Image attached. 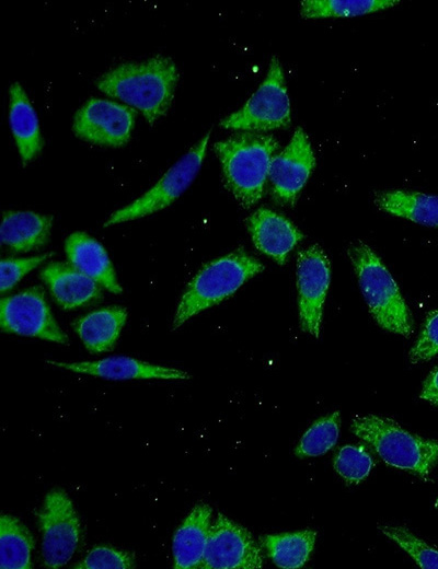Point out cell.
Here are the masks:
<instances>
[{
  "instance_id": "obj_1",
  "label": "cell",
  "mask_w": 438,
  "mask_h": 569,
  "mask_svg": "<svg viewBox=\"0 0 438 569\" xmlns=\"http://www.w3.org/2000/svg\"><path fill=\"white\" fill-rule=\"evenodd\" d=\"M177 81L173 59L157 55L143 61L123 62L104 72L95 83L105 95L122 101L154 125L170 109Z\"/></svg>"
},
{
  "instance_id": "obj_2",
  "label": "cell",
  "mask_w": 438,
  "mask_h": 569,
  "mask_svg": "<svg viewBox=\"0 0 438 569\" xmlns=\"http://www.w3.org/2000/svg\"><path fill=\"white\" fill-rule=\"evenodd\" d=\"M278 148L273 135L252 131L237 132L214 144L224 186L243 208L249 209L262 199Z\"/></svg>"
},
{
  "instance_id": "obj_3",
  "label": "cell",
  "mask_w": 438,
  "mask_h": 569,
  "mask_svg": "<svg viewBox=\"0 0 438 569\" xmlns=\"http://www.w3.org/2000/svg\"><path fill=\"white\" fill-rule=\"evenodd\" d=\"M350 431L389 466L427 480L438 465V441L413 434L390 417L356 415Z\"/></svg>"
},
{
  "instance_id": "obj_4",
  "label": "cell",
  "mask_w": 438,
  "mask_h": 569,
  "mask_svg": "<svg viewBox=\"0 0 438 569\" xmlns=\"http://www.w3.org/2000/svg\"><path fill=\"white\" fill-rule=\"evenodd\" d=\"M347 255L373 320L381 328L408 337L413 332L410 310L381 258L362 241L351 243Z\"/></svg>"
},
{
  "instance_id": "obj_5",
  "label": "cell",
  "mask_w": 438,
  "mask_h": 569,
  "mask_svg": "<svg viewBox=\"0 0 438 569\" xmlns=\"http://www.w3.org/2000/svg\"><path fill=\"white\" fill-rule=\"evenodd\" d=\"M264 268L260 260L243 248H238L204 265L189 281L178 302L173 318V329L232 295L245 281Z\"/></svg>"
},
{
  "instance_id": "obj_6",
  "label": "cell",
  "mask_w": 438,
  "mask_h": 569,
  "mask_svg": "<svg viewBox=\"0 0 438 569\" xmlns=\"http://www.w3.org/2000/svg\"><path fill=\"white\" fill-rule=\"evenodd\" d=\"M291 106L279 59L274 56L264 81L246 103L220 125L239 131L266 132L288 127Z\"/></svg>"
},
{
  "instance_id": "obj_7",
  "label": "cell",
  "mask_w": 438,
  "mask_h": 569,
  "mask_svg": "<svg viewBox=\"0 0 438 569\" xmlns=\"http://www.w3.org/2000/svg\"><path fill=\"white\" fill-rule=\"evenodd\" d=\"M210 131L177 160L148 191L113 212L104 227L140 219L173 204L193 183L206 156Z\"/></svg>"
},
{
  "instance_id": "obj_8",
  "label": "cell",
  "mask_w": 438,
  "mask_h": 569,
  "mask_svg": "<svg viewBox=\"0 0 438 569\" xmlns=\"http://www.w3.org/2000/svg\"><path fill=\"white\" fill-rule=\"evenodd\" d=\"M42 535V558L44 566L60 568L69 562L80 542V520L67 492L53 488L44 498L36 512Z\"/></svg>"
},
{
  "instance_id": "obj_9",
  "label": "cell",
  "mask_w": 438,
  "mask_h": 569,
  "mask_svg": "<svg viewBox=\"0 0 438 569\" xmlns=\"http://www.w3.org/2000/svg\"><path fill=\"white\" fill-rule=\"evenodd\" d=\"M0 326L4 333L68 344V337L55 321L41 287L2 298Z\"/></svg>"
},
{
  "instance_id": "obj_10",
  "label": "cell",
  "mask_w": 438,
  "mask_h": 569,
  "mask_svg": "<svg viewBox=\"0 0 438 569\" xmlns=\"http://www.w3.org/2000/svg\"><path fill=\"white\" fill-rule=\"evenodd\" d=\"M296 278L300 327L319 338L323 305L331 281V263L319 244H312L298 253Z\"/></svg>"
},
{
  "instance_id": "obj_11",
  "label": "cell",
  "mask_w": 438,
  "mask_h": 569,
  "mask_svg": "<svg viewBox=\"0 0 438 569\" xmlns=\"http://www.w3.org/2000/svg\"><path fill=\"white\" fill-rule=\"evenodd\" d=\"M136 111L123 103L92 97L76 113L74 135L93 144L123 147L131 136Z\"/></svg>"
},
{
  "instance_id": "obj_12",
  "label": "cell",
  "mask_w": 438,
  "mask_h": 569,
  "mask_svg": "<svg viewBox=\"0 0 438 569\" xmlns=\"http://www.w3.org/2000/svg\"><path fill=\"white\" fill-rule=\"evenodd\" d=\"M262 547L244 526L218 513L211 524L200 569H258Z\"/></svg>"
},
{
  "instance_id": "obj_13",
  "label": "cell",
  "mask_w": 438,
  "mask_h": 569,
  "mask_svg": "<svg viewBox=\"0 0 438 569\" xmlns=\"http://www.w3.org/2000/svg\"><path fill=\"white\" fill-rule=\"evenodd\" d=\"M315 166V156L306 131L298 127L289 143L276 153L270 163L268 179L273 198L293 206Z\"/></svg>"
},
{
  "instance_id": "obj_14",
  "label": "cell",
  "mask_w": 438,
  "mask_h": 569,
  "mask_svg": "<svg viewBox=\"0 0 438 569\" xmlns=\"http://www.w3.org/2000/svg\"><path fill=\"white\" fill-rule=\"evenodd\" d=\"M47 363L105 380H188L191 375L178 369L151 364L126 356L107 357L96 361L65 362L46 360Z\"/></svg>"
},
{
  "instance_id": "obj_15",
  "label": "cell",
  "mask_w": 438,
  "mask_h": 569,
  "mask_svg": "<svg viewBox=\"0 0 438 569\" xmlns=\"http://www.w3.org/2000/svg\"><path fill=\"white\" fill-rule=\"evenodd\" d=\"M246 227L254 246L279 265L304 236L290 220L263 207L246 219Z\"/></svg>"
},
{
  "instance_id": "obj_16",
  "label": "cell",
  "mask_w": 438,
  "mask_h": 569,
  "mask_svg": "<svg viewBox=\"0 0 438 569\" xmlns=\"http://www.w3.org/2000/svg\"><path fill=\"white\" fill-rule=\"evenodd\" d=\"M41 278L64 310L90 305L102 297L103 287L70 263H49L41 270Z\"/></svg>"
},
{
  "instance_id": "obj_17",
  "label": "cell",
  "mask_w": 438,
  "mask_h": 569,
  "mask_svg": "<svg viewBox=\"0 0 438 569\" xmlns=\"http://www.w3.org/2000/svg\"><path fill=\"white\" fill-rule=\"evenodd\" d=\"M212 509L197 503L174 533L172 542L173 567L200 568L211 529Z\"/></svg>"
},
{
  "instance_id": "obj_18",
  "label": "cell",
  "mask_w": 438,
  "mask_h": 569,
  "mask_svg": "<svg viewBox=\"0 0 438 569\" xmlns=\"http://www.w3.org/2000/svg\"><path fill=\"white\" fill-rule=\"evenodd\" d=\"M68 262L99 282L107 291L119 294V286L113 264L104 246L85 232L71 233L65 242Z\"/></svg>"
},
{
  "instance_id": "obj_19",
  "label": "cell",
  "mask_w": 438,
  "mask_h": 569,
  "mask_svg": "<svg viewBox=\"0 0 438 569\" xmlns=\"http://www.w3.org/2000/svg\"><path fill=\"white\" fill-rule=\"evenodd\" d=\"M9 123L23 166L42 151L44 139L36 112L19 82L9 89Z\"/></svg>"
},
{
  "instance_id": "obj_20",
  "label": "cell",
  "mask_w": 438,
  "mask_h": 569,
  "mask_svg": "<svg viewBox=\"0 0 438 569\" xmlns=\"http://www.w3.org/2000/svg\"><path fill=\"white\" fill-rule=\"evenodd\" d=\"M54 218L33 211H5L0 227L1 244L15 253L43 247L49 240Z\"/></svg>"
},
{
  "instance_id": "obj_21",
  "label": "cell",
  "mask_w": 438,
  "mask_h": 569,
  "mask_svg": "<svg viewBox=\"0 0 438 569\" xmlns=\"http://www.w3.org/2000/svg\"><path fill=\"white\" fill-rule=\"evenodd\" d=\"M127 320V311L114 305L93 311L73 323V328L92 353L114 348Z\"/></svg>"
},
{
  "instance_id": "obj_22",
  "label": "cell",
  "mask_w": 438,
  "mask_h": 569,
  "mask_svg": "<svg viewBox=\"0 0 438 569\" xmlns=\"http://www.w3.org/2000/svg\"><path fill=\"white\" fill-rule=\"evenodd\" d=\"M374 205L389 214L412 222L438 228V196L418 191L382 190L374 195Z\"/></svg>"
},
{
  "instance_id": "obj_23",
  "label": "cell",
  "mask_w": 438,
  "mask_h": 569,
  "mask_svg": "<svg viewBox=\"0 0 438 569\" xmlns=\"http://www.w3.org/2000/svg\"><path fill=\"white\" fill-rule=\"evenodd\" d=\"M315 538V531L302 530L263 535L260 537V542L274 565L283 569H298L309 560Z\"/></svg>"
},
{
  "instance_id": "obj_24",
  "label": "cell",
  "mask_w": 438,
  "mask_h": 569,
  "mask_svg": "<svg viewBox=\"0 0 438 569\" xmlns=\"http://www.w3.org/2000/svg\"><path fill=\"white\" fill-rule=\"evenodd\" d=\"M35 542L32 533L18 518L0 515V568L31 569Z\"/></svg>"
},
{
  "instance_id": "obj_25",
  "label": "cell",
  "mask_w": 438,
  "mask_h": 569,
  "mask_svg": "<svg viewBox=\"0 0 438 569\" xmlns=\"http://www.w3.org/2000/svg\"><path fill=\"white\" fill-rule=\"evenodd\" d=\"M397 0H302L303 19L350 18L382 11L396 5Z\"/></svg>"
},
{
  "instance_id": "obj_26",
  "label": "cell",
  "mask_w": 438,
  "mask_h": 569,
  "mask_svg": "<svg viewBox=\"0 0 438 569\" xmlns=\"http://www.w3.org/2000/svg\"><path fill=\"white\" fill-rule=\"evenodd\" d=\"M339 426L341 416L337 410L318 419L300 439L295 449V454L298 457L324 454L335 445L339 434Z\"/></svg>"
},
{
  "instance_id": "obj_27",
  "label": "cell",
  "mask_w": 438,
  "mask_h": 569,
  "mask_svg": "<svg viewBox=\"0 0 438 569\" xmlns=\"http://www.w3.org/2000/svg\"><path fill=\"white\" fill-rule=\"evenodd\" d=\"M380 532L405 550L423 569L438 568V550L404 526L380 525Z\"/></svg>"
},
{
  "instance_id": "obj_28",
  "label": "cell",
  "mask_w": 438,
  "mask_h": 569,
  "mask_svg": "<svg viewBox=\"0 0 438 569\" xmlns=\"http://www.w3.org/2000/svg\"><path fill=\"white\" fill-rule=\"evenodd\" d=\"M372 465L370 454L362 446H342L334 457V468L347 485L359 484L366 479Z\"/></svg>"
},
{
  "instance_id": "obj_29",
  "label": "cell",
  "mask_w": 438,
  "mask_h": 569,
  "mask_svg": "<svg viewBox=\"0 0 438 569\" xmlns=\"http://www.w3.org/2000/svg\"><path fill=\"white\" fill-rule=\"evenodd\" d=\"M135 555L110 546H95L73 568L79 569H130L135 568Z\"/></svg>"
},
{
  "instance_id": "obj_30",
  "label": "cell",
  "mask_w": 438,
  "mask_h": 569,
  "mask_svg": "<svg viewBox=\"0 0 438 569\" xmlns=\"http://www.w3.org/2000/svg\"><path fill=\"white\" fill-rule=\"evenodd\" d=\"M438 353V310L428 313L422 330L408 352L412 363L428 361Z\"/></svg>"
},
{
  "instance_id": "obj_31",
  "label": "cell",
  "mask_w": 438,
  "mask_h": 569,
  "mask_svg": "<svg viewBox=\"0 0 438 569\" xmlns=\"http://www.w3.org/2000/svg\"><path fill=\"white\" fill-rule=\"evenodd\" d=\"M51 253H45L27 258H2L1 259V293L13 288L26 274L39 266Z\"/></svg>"
},
{
  "instance_id": "obj_32",
  "label": "cell",
  "mask_w": 438,
  "mask_h": 569,
  "mask_svg": "<svg viewBox=\"0 0 438 569\" xmlns=\"http://www.w3.org/2000/svg\"><path fill=\"white\" fill-rule=\"evenodd\" d=\"M419 397L438 406V367H436L425 380Z\"/></svg>"
},
{
  "instance_id": "obj_33",
  "label": "cell",
  "mask_w": 438,
  "mask_h": 569,
  "mask_svg": "<svg viewBox=\"0 0 438 569\" xmlns=\"http://www.w3.org/2000/svg\"><path fill=\"white\" fill-rule=\"evenodd\" d=\"M435 507H438V497H437V499L435 501Z\"/></svg>"
}]
</instances>
